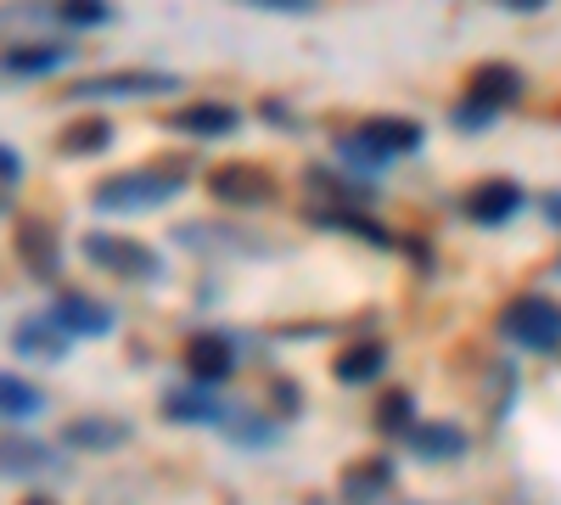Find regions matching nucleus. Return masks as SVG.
<instances>
[{
  "label": "nucleus",
  "mask_w": 561,
  "mask_h": 505,
  "mask_svg": "<svg viewBox=\"0 0 561 505\" xmlns=\"http://www.w3.org/2000/svg\"><path fill=\"white\" fill-rule=\"evenodd\" d=\"M180 163H152V169H129V174H113L90 192V208L96 214H147V208H163L169 197H180Z\"/></svg>",
  "instance_id": "1"
},
{
  "label": "nucleus",
  "mask_w": 561,
  "mask_h": 505,
  "mask_svg": "<svg viewBox=\"0 0 561 505\" xmlns=\"http://www.w3.org/2000/svg\"><path fill=\"white\" fill-rule=\"evenodd\" d=\"M500 332L528 354H550V348H561V303L528 292V298L500 309Z\"/></svg>",
  "instance_id": "2"
},
{
  "label": "nucleus",
  "mask_w": 561,
  "mask_h": 505,
  "mask_svg": "<svg viewBox=\"0 0 561 505\" xmlns=\"http://www.w3.org/2000/svg\"><path fill=\"white\" fill-rule=\"evenodd\" d=\"M84 259L96 264V269L124 275V282H158V275H163V259H158L147 242H135V237H107V231H90V237H84Z\"/></svg>",
  "instance_id": "3"
},
{
  "label": "nucleus",
  "mask_w": 561,
  "mask_h": 505,
  "mask_svg": "<svg viewBox=\"0 0 561 505\" xmlns=\"http://www.w3.org/2000/svg\"><path fill=\"white\" fill-rule=\"evenodd\" d=\"M208 192L230 208H264L275 203V174L264 163H248V158H230V163H214L208 169Z\"/></svg>",
  "instance_id": "4"
},
{
  "label": "nucleus",
  "mask_w": 561,
  "mask_h": 505,
  "mask_svg": "<svg viewBox=\"0 0 561 505\" xmlns=\"http://www.w3.org/2000/svg\"><path fill=\"white\" fill-rule=\"evenodd\" d=\"M158 90H180V79L163 73V68H113V73L73 79L62 96H73V102H96V96H158Z\"/></svg>",
  "instance_id": "5"
},
{
  "label": "nucleus",
  "mask_w": 561,
  "mask_h": 505,
  "mask_svg": "<svg viewBox=\"0 0 561 505\" xmlns=\"http://www.w3.org/2000/svg\"><path fill=\"white\" fill-rule=\"evenodd\" d=\"M185 371H192V382L214 388L225 382L230 371H237V337H225V332H203L185 343Z\"/></svg>",
  "instance_id": "6"
},
{
  "label": "nucleus",
  "mask_w": 561,
  "mask_h": 505,
  "mask_svg": "<svg viewBox=\"0 0 561 505\" xmlns=\"http://www.w3.org/2000/svg\"><path fill=\"white\" fill-rule=\"evenodd\" d=\"M51 320H57L68 337H107V332H113V309L96 303L90 292H57Z\"/></svg>",
  "instance_id": "7"
},
{
  "label": "nucleus",
  "mask_w": 561,
  "mask_h": 505,
  "mask_svg": "<svg viewBox=\"0 0 561 505\" xmlns=\"http://www.w3.org/2000/svg\"><path fill=\"white\" fill-rule=\"evenodd\" d=\"M163 416L180 422V427H225L230 404H219L203 382H192V388H174V393L163 399Z\"/></svg>",
  "instance_id": "8"
},
{
  "label": "nucleus",
  "mask_w": 561,
  "mask_h": 505,
  "mask_svg": "<svg viewBox=\"0 0 561 505\" xmlns=\"http://www.w3.org/2000/svg\"><path fill=\"white\" fill-rule=\"evenodd\" d=\"M163 124H169L174 135H197V141H208V135H230V129H237L242 113L225 107V102H185V107H174Z\"/></svg>",
  "instance_id": "9"
},
{
  "label": "nucleus",
  "mask_w": 561,
  "mask_h": 505,
  "mask_svg": "<svg viewBox=\"0 0 561 505\" xmlns=\"http://www.w3.org/2000/svg\"><path fill=\"white\" fill-rule=\"evenodd\" d=\"M68 343H73V337L57 326L51 314H23V320H18V332H12V348H18L23 359H45V365L62 359Z\"/></svg>",
  "instance_id": "10"
},
{
  "label": "nucleus",
  "mask_w": 561,
  "mask_h": 505,
  "mask_svg": "<svg viewBox=\"0 0 561 505\" xmlns=\"http://www.w3.org/2000/svg\"><path fill=\"white\" fill-rule=\"evenodd\" d=\"M517 208H523L517 180H483V186H472V197H466V214H472L478 225H505Z\"/></svg>",
  "instance_id": "11"
},
{
  "label": "nucleus",
  "mask_w": 561,
  "mask_h": 505,
  "mask_svg": "<svg viewBox=\"0 0 561 505\" xmlns=\"http://www.w3.org/2000/svg\"><path fill=\"white\" fill-rule=\"evenodd\" d=\"M466 96L500 113L505 102H517V96H523V73H517V68H505V62H483V68H472V79H466Z\"/></svg>",
  "instance_id": "12"
},
{
  "label": "nucleus",
  "mask_w": 561,
  "mask_h": 505,
  "mask_svg": "<svg viewBox=\"0 0 561 505\" xmlns=\"http://www.w3.org/2000/svg\"><path fill=\"white\" fill-rule=\"evenodd\" d=\"M18 253H23V264L39 275V282H51L57 275V231L45 219H18Z\"/></svg>",
  "instance_id": "13"
},
{
  "label": "nucleus",
  "mask_w": 561,
  "mask_h": 505,
  "mask_svg": "<svg viewBox=\"0 0 561 505\" xmlns=\"http://www.w3.org/2000/svg\"><path fill=\"white\" fill-rule=\"evenodd\" d=\"M388 483H393V461H388V455H370V461L343 472V500L348 505H370V500L388 494Z\"/></svg>",
  "instance_id": "14"
},
{
  "label": "nucleus",
  "mask_w": 561,
  "mask_h": 505,
  "mask_svg": "<svg viewBox=\"0 0 561 505\" xmlns=\"http://www.w3.org/2000/svg\"><path fill=\"white\" fill-rule=\"evenodd\" d=\"M421 461H455V455H466V433L455 422H415V433L404 438Z\"/></svg>",
  "instance_id": "15"
},
{
  "label": "nucleus",
  "mask_w": 561,
  "mask_h": 505,
  "mask_svg": "<svg viewBox=\"0 0 561 505\" xmlns=\"http://www.w3.org/2000/svg\"><path fill=\"white\" fill-rule=\"evenodd\" d=\"M359 135H365L370 147H382L388 158H393V152H415L421 141H427L415 118H393V113H382V118H365V124H359Z\"/></svg>",
  "instance_id": "16"
},
{
  "label": "nucleus",
  "mask_w": 561,
  "mask_h": 505,
  "mask_svg": "<svg viewBox=\"0 0 561 505\" xmlns=\"http://www.w3.org/2000/svg\"><path fill=\"white\" fill-rule=\"evenodd\" d=\"M68 45H51V39H39V45H12L7 51V73H18V79H34V73H57V68H68Z\"/></svg>",
  "instance_id": "17"
},
{
  "label": "nucleus",
  "mask_w": 561,
  "mask_h": 505,
  "mask_svg": "<svg viewBox=\"0 0 561 505\" xmlns=\"http://www.w3.org/2000/svg\"><path fill=\"white\" fill-rule=\"evenodd\" d=\"M129 438V422H113V416H79L62 427V444L68 449H113Z\"/></svg>",
  "instance_id": "18"
},
{
  "label": "nucleus",
  "mask_w": 561,
  "mask_h": 505,
  "mask_svg": "<svg viewBox=\"0 0 561 505\" xmlns=\"http://www.w3.org/2000/svg\"><path fill=\"white\" fill-rule=\"evenodd\" d=\"M309 219L314 225H325V231H354L359 242H370V248H399V237L388 231V225H377V219H365V214H337V208H309Z\"/></svg>",
  "instance_id": "19"
},
{
  "label": "nucleus",
  "mask_w": 561,
  "mask_h": 505,
  "mask_svg": "<svg viewBox=\"0 0 561 505\" xmlns=\"http://www.w3.org/2000/svg\"><path fill=\"white\" fill-rule=\"evenodd\" d=\"M382 365H388V348L365 337V343H348L337 354L332 371H337V382H370V377H382Z\"/></svg>",
  "instance_id": "20"
},
{
  "label": "nucleus",
  "mask_w": 561,
  "mask_h": 505,
  "mask_svg": "<svg viewBox=\"0 0 561 505\" xmlns=\"http://www.w3.org/2000/svg\"><path fill=\"white\" fill-rule=\"evenodd\" d=\"M113 141V118H79L57 135V152L62 158H90V152H102Z\"/></svg>",
  "instance_id": "21"
},
{
  "label": "nucleus",
  "mask_w": 561,
  "mask_h": 505,
  "mask_svg": "<svg viewBox=\"0 0 561 505\" xmlns=\"http://www.w3.org/2000/svg\"><path fill=\"white\" fill-rule=\"evenodd\" d=\"M410 410H415V399H410V388H388L382 399H377V433L382 438H410L415 433V422H410Z\"/></svg>",
  "instance_id": "22"
},
{
  "label": "nucleus",
  "mask_w": 561,
  "mask_h": 505,
  "mask_svg": "<svg viewBox=\"0 0 561 505\" xmlns=\"http://www.w3.org/2000/svg\"><path fill=\"white\" fill-rule=\"evenodd\" d=\"M180 248H197V253H242L253 248L248 237H230V225H180Z\"/></svg>",
  "instance_id": "23"
},
{
  "label": "nucleus",
  "mask_w": 561,
  "mask_h": 505,
  "mask_svg": "<svg viewBox=\"0 0 561 505\" xmlns=\"http://www.w3.org/2000/svg\"><path fill=\"white\" fill-rule=\"evenodd\" d=\"M230 444H248V449H264V444H275V422H264V416H253V410H237L230 404V416H225V427H219Z\"/></svg>",
  "instance_id": "24"
},
{
  "label": "nucleus",
  "mask_w": 561,
  "mask_h": 505,
  "mask_svg": "<svg viewBox=\"0 0 561 505\" xmlns=\"http://www.w3.org/2000/svg\"><path fill=\"white\" fill-rule=\"evenodd\" d=\"M7 472L34 478V472H57V461H51V449L34 444V438H7Z\"/></svg>",
  "instance_id": "25"
},
{
  "label": "nucleus",
  "mask_w": 561,
  "mask_h": 505,
  "mask_svg": "<svg viewBox=\"0 0 561 505\" xmlns=\"http://www.w3.org/2000/svg\"><path fill=\"white\" fill-rule=\"evenodd\" d=\"M0 404H7L12 422H28V416H39V410H45V393L34 382H23V377H7V382H0Z\"/></svg>",
  "instance_id": "26"
},
{
  "label": "nucleus",
  "mask_w": 561,
  "mask_h": 505,
  "mask_svg": "<svg viewBox=\"0 0 561 505\" xmlns=\"http://www.w3.org/2000/svg\"><path fill=\"white\" fill-rule=\"evenodd\" d=\"M337 158H343V163H354V169H388V152H382V147H370L359 129L337 141Z\"/></svg>",
  "instance_id": "27"
},
{
  "label": "nucleus",
  "mask_w": 561,
  "mask_h": 505,
  "mask_svg": "<svg viewBox=\"0 0 561 505\" xmlns=\"http://www.w3.org/2000/svg\"><path fill=\"white\" fill-rule=\"evenodd\" d=\"M57 18L68 28H102L113 18V7H102V0H68V7H57Z\"/></svg>",
  "instance_id": "28"
},
{
  "label": "nucleus",
  "mask_w": 561,
  "mask_h": 505,
  "mask_svg": "<svg viewBox=\"0 0 561 505\" xmlns=\"http://www.w3.org/2000/svg\"><path fill=\"white\" fill-rule=\"evenodd\" d=\"M449 124H455V129H489V124H494V107H483V102L466 96V102H455Z\"/></svg>",
  "instance_id": "29"
},
{
  "label": "nucleus",
  "mask_w": 561,
  "mask_h": 505,
  "mask_svg": "<svg viewBox=\"0 0 561 505\" xmlns=\"http://www.w3.org/2000/svg\"><path fill=\"white\" fill-rule=\"evenodd\" d=\"M270 399L280 404V416H298V404H304V388H298V382H287V377H275V382H270Z\"/></svg>",
  "instance_id": "30"
},
{
  "label": "nucleus",
  "mask_w": 561,
  "mask_h": 505,
  "mask_svg": "<svg viewBox=\"0 0 561 505\" xmlns=\"http://www.w3.org/2000/svg\"><path fill=\"white\" fill-rule=\"evenodd\" d=\"M264 118H270V124H280V129H298V113H287L280 102H264Z\"/></svg>",
  "instance_id": "31"
},
{
  "label": "nucleus",
  "mask_w": 561,
  "mask_h": 505,
  "mask_svg": "<svg viewBox=\"0 0 561 505\" xmlns=\"http://www.w3.org/2000/svg\"><path fill=\"white\" fill-rule=\"evenodd\" d=\"M18 180H23V163H18V152H12V147H7V192H12V186H18Z\"/></svg>",
  "instance_id": "32"
},
{
  "label": "nucleus",
  "mask_w": 561,
  "mask_h": 505,
  "mask_svg": "<svg viewBox=\"0 0 561 505\" xmlns=\"http://www.w3.org/2000/svg\"><path fill=\"white\" fill-rule=\"evenodd\" d=\"M545 214H550V219L561 225V192H550V197H545Z\"/></svg>",
  "instance_id": "33"
},
{
  "label": "nucleus",
  "mask_w": 561,
  "mask_h": 505,
  "mask_svg": "<svg viewBox=\"0 0 561 505\" xmlns=\"http://www.w3.org/2000/svg\"><path fill=\"white\" fill-rule=\"evenodd\" d=\"M23 505H57V500H45V494H34V500H23Z\"/></svg>",
  "instance_id": "34"
},
{
  "label": "nucleus",
  "mask_w": 561,
  "mask_h": 505,
  "mask_svg": "<svg viewBox=\"0 0 561 505\" xmlns=\"http://www.w3.org/2000/svg\"><path fill=\"white\" fill-rule=\"evenodd\" d=\"M545 118H561V102H556V107H545Z\"/></svg>",
  "instance_id": "35"
},
{
  "label": "nucleus",
  "mask_w": 561,
  "mask_h": 505,
  "mask_svg": "<svg viewBox=\"0 0 561 505\" xmlns=\"http://www.w3.org/2000/svg\"><path fill=\"white\" fill-rule=\"evenodd\" d=\"M404 505H421V500H404Z\"/></svg>",
  "instance_id": "36"
}]
</instances>
